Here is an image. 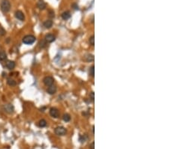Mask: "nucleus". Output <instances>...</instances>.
Instances as JSON below:
<instances>
[{"mask_svg": "<svg viewBox=\"0 0 169 149\" xmlns=\"http://www.w3.org/2000/svg\"><path fill=\"white\" fill-rule=\"evenodd\" d=\"M0 8L3 13H8L11 9V3L9 0H2L0 4Z\"/></svg>", "mask_w": 169, "mask_h": 149, "instance_id": "1", "label": "nucleus"}, {"mask_svg": "<svg viewBox=\"0 0 169 149\" xmlns=\"http://www.w3.org/2000/svg\"><path fill=\"white\" fill-rule=\"evenodd\" d=\"M36 40V38L34 36L32 35H26L25 36L24 38H23V39H22V41H23V43L25 44H33L35 41Z\"/></svg>", "mask_w": 169, "mask_h": 149, "instance_id": "2", "label": "nucleus"}, {"mask_svg": "<svg viewBox=\"0 0 169 149\" xmlns=\"http://www.w3.org/2000/svg\"><path fill=\"white\" fill-rule=\"evenodd\" d=\"M54 132L58 136H64V135H66V129L65 127H61L60 126V127H57L55 129Z\"/></svg>", "mask_w": 169, "mask_h": 149, "instance_id": "3", "label": "nucleus"}, {"mask_svg": "<svg viewBox=\"0 0 169 149\" xmlns=\"http://www.w3.org/2000/svg\"><path fill=\"white\" fill-rule=\"evenodd\" d=\"M43 82L46 86H51L53 85V82H54V79L53 78L51 77V76H47L43 79Z\"/></svg>", "mask_w": 169, "mask_h": 149, "instance_id": "4", "label": "nucleus"}, {"mask_svg": "<svg viewBox=\"0 0 169 149\" xmlns=\"http://www.w3.org/2000/svg\"><path fill=\"white\" fill-rule=\"evenodd\" d=\"M4 110H5V112L8 113V114H12L14 111V108L13 105L11 104H6L4 105Z\"/></svg>", "mask_w": 169, "mask_h": 149, "instance_id": "5", "label": "nucleus"}, {"mask_svg": "<svg viewBox=\"0 0 169 149\" xmlns=\"http://www.w3.org/2000/svg\"><path fill=\"white\" fill-rule=\"evenodd\" d=\"M14 15H15V17L21 21H24L25 20V16L21 11H17L16 12H15Z\"/></svg>", "mask_w": 169, "mask_h": 149, "instance_id": "6", "label": "nucleus"}, {"mask_svg": "<svg viewBox=\"0 0 169 149\" xmlns=\"http://www.w3.org/2000/svg\"><path fill=\"white\" fill-rule=\"evenodd\" d=\"M50 114L53 117H55V118H57L59 117V111L56 108H51L50 109Z\"/></svg>", "mask_w": 169, "mask_h": 149, "instance_id": "7", "label": "nucleus"}, {"mask_svg": "<svg viewBox=\"0 0 169 149\" xmlns=\"http://www.w3.org/2000/svg\"><path fill=\"white\" fill-rule=\"evenodd\" d=\"M55 36L53 35V34H47V35L45 36V41L46 42H49L51 43L53 41H55Z\"/></svg>", "mask_w": 169, "mask_h": 149, "instance_id": "8", "label": "nucleus"}, {"mask_svg": "<svg viewBox=\"0 0 169 149\" xmlns=\"http://www.w3.org/2000/svg\"><path fill=\"white\" fill-rule=\"evenodd\" d=\"M47 92L49 94H51V95L54 94V93L56 92V87L54 86V85L49 86L48 88H47Z\"/></svg>", "mask_w": 169, "mask_h": 149, "instance_id": "9", "label": "nucleus"}, {"mask_svg": "<svg viewBox=\"0 0 169 149\" xmlns=\"http://www.w3.org/2000/svg\"><path fill=\"white\" fill-rule=\"evenodd\" d=\"M37 6L40 10H44L46 8V7H47L45 2L43 1V0H38V2L37 3Z\"/></svg>", "mask_w": 169, "mask_h": 149, "instance_id": "10", "label": "nucleus"}, {"mask_svg": "<svg viewBox=\"0 0 169 149\" xmlns=\"http://www.w3.org/2000/svg\"><path fill=\"white\" fill-rule=\"evenodd\" d=\"M15 66H16V65H15L14 61L9 60V61H8L6 63V67L8 68V69H9V70H11V69H13V68H14Z\"/></svg>", "mask_w": 169, "mask_h": 149, "instance_id": "11", "label": "nucleus"}, {"mask_svg": "<svg viewBox=\"0 0 169 149\" xmlns=\"http://www.w3.org/2000/svg\"><path fill=\"white\" fill-rule=\"evenodd\" d=\"M43 25L46 29H50L53 26V21L51 20H47L44 22Z\"/></svg>", "mask_w": 169, "mask_h": 149, "instance_id": "12", "label": "nucleus"}, {"mask_svg": "<svg viewBox=\"0 0 169 149\" xmlns=\"http://www.w3.org/2000/svg\"><path fill=\"white\" fill-rule=\"evenodd\" d=\"M7 84L9 86H11V87H14V86H15L17 85V83H16V81H14V79H12L11 78H8L7 79Z\"/></svg>", "mask_w": 169, "mask_h": 149, "instance_id": "13", "label": "nucleus"}, {"mask_svg": "<svg viewBox=\"0 0 169 149\" xmlns=\"http://www.w3.org/2000/svg\"><path fill=\"white\" fill-rule=\"evenodd\" d=\"M71 17V14H70V12L69 11H65V12H63L62 14V18L63 19V20H68V19H69Z\"/></svg>", "mask_w": 169, "mask_h": 149, "instance_id": "14", "label": "nucleus"}, {"mask_svg": "<svg viewBox=\"0 0 169 149\" xmlns=\"http://www.w3.org/2000/svg\"><path fill=\"white\" fill-rule=\"evenodd\" d=\"M7 59V54L5 51H0V61H3Z\"/></svg>", "mask_w": 169, "mask_h": 149, "instance_id": "15", "label": "nucleus"}, {"mask_svg": "<svg viewBox=\"0 0 169 149\" xmlns=\"http://www.w3.org/2000/svg\"><path fill=\"white\" fill-rule=\"evenodd\" d=\"M38 126L40 127H45L47 126V121L44 119H41L39 122H38Z\"/></svg>", "mask_w": 169, "mask_h": 149, "instance_id": "16", "label": "nucleus"}, {"mask_svg": "<svg viewBox=\"0 0 169 149\" xmlns=\"http://www.w3.org/2000/svg\"><path fill=\"white\" fill-rule=\"evenodd\" d=\"M63 119L64 121L68 122V121H70V120H71V117H70V115H69L68 114H63Z\"/></svg>", "mask_w": 169, "mask_h": 149, "instance_id": "17", "label": "nucleus"}, {"mask_svg": "<svg viewBox=\"0 0 169 149\" xmlns=\"http://www.w3.org/2000/svg\"><path fill=\"white\" fill-rule=\"evenodd\" d=\"M95 67H94V66L93 65V66H92L91 67H90V70H89V72H90V75L92 76V77H94V75H95V68H94Z\"/></svg>", "mask_w": 169, "mask_h": 149, "instance_id": "18", "label": "nucleus"}, {"mask_svg": "<svg viewBox=\"0 0 169 149\" xmlns=\"http://www.w3.org/2000/svg\"><path fill=\"white\" fill-rule=\"evenodd\" d=\"M89 42H90V44L92 45V46H93V45L95 44V37H94V36H92L90 38Z\"/></svg>", "mask_w": 169, "mask_h": 149, "instance_id": "19", "label": "nucleus"}, {"mask_svg": "<svg viewBox=\"0 0 169 149\" xmlns=\"http://www.w3.org/2000/svg\"><path fill=\"white\" fill-rule=\"evenodd\" d=\"M86 60L88 62H91V61H93L94 60V56L92 55V54H90L86 56Z\"/></svg>", "mask_w": 169, "mask_h": 149, "instance_id": "20", "label": "nucleus"}, {"mask_svg": "<svg viewBox=\"0 0 169 149\" xmlns=\"http://www.w3.org/2000/svg\"><path fill=\"white\" fill-rule=\"evenodd\" d=\"M5 34V30L0 26V36H4Z\"/></svg>", "mask_w": 169, "mask_h": 149, "instance_id": "21", "label": "nucleus"}, {"mask_svg": "<svg viewBox=\"0 0 169 149\" xmlns=\"http://www.w3.org/2000/svg\"><path fill=\"white\" fill-rule=\"evenodd\" d=\"M90 149H95V143H94V142H93L90 145Z\"/></svg>", "mask_w": 169, "mask_h": 149, "instance_id": "22", "label": "nucleus"}, {"mask_svg": "<svg viewBox=\"0 0 169 149\" xmlns=\"http://www.w3.org/2000/svg\"><path fill=\"white\" fill-rule=\"evenodd\" d=\"M45 45H46V42H44V41H42L40 42V47L44 48V47H45Z\"/></svg>", "mask_w": 169, "mask_h": 149, "instance_id": "23", "label": "nucleus"}, {"mask_svg": "<svg viewBox=\"0 0 169 149\" xmlns=\"http://www.w3.org/2000/svg\"><path fill=\"white\" fill-rule=\"evenodd\" d=\"M49 13H50V15H49L50 17H54V12H53V11H50Z\"/></svg>", "mask_w": 169, "mask_h": 149, "instance_id": "24", "label": "nucleus"}, {"mask_svg": "<svg viewBox=\"0 0 169 149\" xmlns=\"http://www.w3.org/2000/svg\"><path fill=\"white\" fill-rule=\"evenodd\" d=\"M90 97L91 98L92 100H94V92H91L90 94Z\"/></svg>", "mask_w": 169, "mask_h": 149, "instance_id": "25", "label": "nucleus"}]
</instances>
